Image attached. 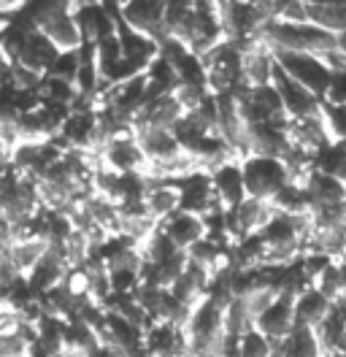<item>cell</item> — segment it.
<instances>
[{
	"mask_svg": "<svg viewBox=\"0 0 346 357\" xmlns=\"http://www.w3.org/2000/svg\"><path fill=\"white\" fill-rule=\"evenodd\" d=\"M68 271H70V263L65 260L63 252L49 246L46 255L36 263V268L27 273V284H30V290L36 292V298H41L49 290H54V287L63 284Z\"/></svg>",
	"mask_w": 346,
	"mask_h": 357,
	"instance_id": "12",
	"label": "cell"
},
{
	"mask_svg": "<svg viewBox=\"0 0 346 357\" xmlns=\"http://www.w3.org/2000/svg\"><path fill=\"white\" fill-rule=\"evenodd\" d=\"M57 54H60V49L52 44L41 30H36V33L27 36V41L22 46V54L17 63L24 68H30V70H36V73H41V76H46V70L57 60Z\"/></svg>",
	"mask_w": 346,
	"mask_h": 357,
	"instance_id": "18",
	"label": "cell"
},
{
	"mask_svg": "<svg viewBox=\"0 0 346 357\" xmlns=\"http://www.w3.org/2000/svg\"><path fill=\"white\" fill-rule=\"evenodd\" d=\"M308 22L333 33L336 38L346 36V0H311L306 3Z\"/></svg>",
	"mask_w": 346,
	"mask_h": 357,
	"instance_id": "17",
	"label": "cell"
},
{
	"mask_svg": "<svg viewBox=\"0 0 346 357\" xmlns=\"http://www.w3.org/2000/svg\"><path fill=\"white\" fill-rule=\"evenodd\" d=\"M338 52L346 57V36H338Z\"/></svg>",
	"mask_w": 346,
	"mask_h": 357,
	"instance_id": "31",
	"label": "cell"
},
{
	"mask_svg": "<svg viewBox=\"0 0 346 357\" xmlns=\"http://www.w3.org/2000/svg\"><path fill=\"white\" fill-rule=\"evenodd\" d=\"M46 249H49V244L43 238H17L8 246V255H11L14 266L20 268L22 276H27L36 268V263L46 255Z\"/></svg>",
	"mask_w": 346,
	"mask_h": 357,
	"instance_id": "21",
	"label": "cell"
},
{
	"mask_svg": "<svg viewBox=\"0 0 346 357\" xmlns=\"http://www.w3.org/2000/svg\"><path fill=\"white\" fill-rule=\"evenodd\" d=\"M146 211L154 222L160 225L168 220L171 214L179 211V187L176 178H149V190H146Z\"/></svg>",
	"mask_w": 346,
	"mask_h": 357,
	"instance_id": "15",
	"label": "cell"
},
{
	"mask_svg": "<svg viewBox=\"0 0 346 357\" xmlns=\"http://www.w3.org/2000/svg\"><path fill=\"white\" fill-rule=\"evenodd\" d=\"M176 187H179V211H187V214H195L203 220L209 211L222 208V203L216 201L214 195L211 174H206V171H193L187 176H179Z\"/></svg>",
	"mask_w": 346,
	"mask_h": 357,
	"instance_id": "6",
	"label": "cell"
},
{
	"mask_svg": "<svg viewBox=\"0 0 346 357\" xmlns=\"http://www.w3.org/2000/svg\"><path fill=\"white\" fill-rule=\"evenodd\" d=\"M255 328H257L260 333L265 335L271 344L287 341V338L292 335V331L298 328V322H295V298H289V295H276V301L255 319Z\"/></svg>",
	"mask_w": 346,
	"mask_h": 357,
	"instance_id": "11",
	"label": "cell"
},
{
	"mask_svg": "<svg viewBox=\"0 0 346 357\" xmlns=\"http://www.w3.org/2000/svg\"><path fill=\"white\" fill-rule=\"evenodd\" d=\"M119 20L128 24L130 30L149 36L157 44L165 38V3L163 0H130L119 3Z\"/></svg>",
	"mask_w": 346,
	"mask_h": 357,
	"instance_id": "8",
	"label": "cell"
},
{
	"mask_svg": "<svg viewBox=\"0 0 346 357\" xmlns=\"http://www.w3.org/2000/svg\"><path fill=\"white\" fill-rule=\"evenodd\" d=\"M146 357H193L187 331L171 322H151L144 333Z\"/></svg>",
	"mask_w": 346,
	"mask_h": 357,
	"instance_id": "10",
	"label": "cell"
},
{
	"mask_svg": "<svg viewBox=\"0 0 346 357\" xmlns=\"http://www.w3.org/2000/svg\"><path fill=\"white\" fill-rule=\"evenodd\" d=\"M43 100H52V103H60V106H73L76 98H79V89L70 82H63V79H54V76H43L41 89H38Z\"/></svg>",
	"mask_w": 346,
	"mask_h": 357,
	"instance_id": "23",
	"label": "cell"
},
{
	"mask_svg": "<svg viewBox=\"0 0 346 357\" xmlns=\"http://www.w3.org/2000/svg\"><path fill=\"white\" fill-rule=\"evenodd\" d=\"M73 20L84 44H98L116 33L119 3H73Z\"/></svg>",
	"mask_w": 346,
	"mask_h": 357,
	"instance_id": "4",
	"label": "cell"
},
{
	"mask_svg": "<svg viewBox=\"0 0 346 357\" xmlns=\"http://www.w3.org/2000/svg\"><path fill=\"white\" fill-rule=\"evenodd\" d=\"M238 352H241V357H271V341L252 325L246 333L241 335Z\"/></svg>",
	"mask_w": 346,
	"mask_h": 357,
	"instance_id": "26",
	"label": "cell"
},
{
	"mask_svg": "<svg viewBox=\"0 0 346 357\" xmlns=\"http://www.w3.org/2000/svg\"><path fill=\"white\" fill-rule=\"evenodd\" d=\"M344 352H346V338H344Z\"/></svg>",
	"mask_w": 346,
	"mask_h": 357,
	"instance_id": "33",
	"label": "cell"
},
{
	"mask_svg": "<svg viewBox=\"0 0 346 357\" xmlns=\"http://www.w3.org/2000/svg\"><path fill=\"white\" fill-rule=\"evenodd\" d=\"M322 119L327 135L333 141H344L346 138V106H333V103H322Z\"/></svg>",
	"mask_w": 346,
	"mask_h": 357,
	"instance_id": "27",
	"label": "cell"
},
{
	"mask_svg": "<svg viewBox=\"0 0 346 357\" xmlns=\"http://www.w3.org/2000/svg\"><path fill=\"white\" fill-rule=\"evenodd\" d=\"M336 263H338V268H341V276H344V284H346V252L336 260Z\"/></svg>",
	"mask_w": 346,
	"mask_h": 357,
	"instance_id": "30",
	"label": "cell"
},
{
	"mask_svg": "<svg viewBox=\"0 0 346 357\" xmlns=\"http://www.w3.org/2000/svg\"><path fill=\"white\" fill-rule=\"evenodd\" d=\"M330 303L333 301H327L322 292L311 287L308 292H303L301 298H295V322L301 328H308V331L319 328L327 312H330Z\"/></svg>",
	"mask_w": 346,
	"mask_h": 357,
	"instance_id": "20",
	"label": "cell"
},
{
	"mask_svg": "<svg viewBox=\"0 0 346 357\" xmlns=\"http://www.w3.org/2000/svg\"><path fill=\"white\" fill-rule=\"evenodd\" d=\"M324 103L346 106V70H336V73H333V82H330V89H327Z\"/></svg>",
	"mask_w": 346,
	"mask_h": 357,
	"instance_id": "29",
	"label": "cell"
},
{
	"mask_svg": "<svg viewBox=\"0 0 346 357\" xmlns=\"http://www.w3.org/2000/svg\"><path fill=\"white\" fill-rule=\"evenodd\" d=\"M157 227H160V230H163L179 249H184V252H187L195 241H200V238L206 236V225H203V220L195 217V214H187V211H176V214H171L168 220H163Z\"/></svg>",
	"mask_w": 346,
	"mask_h": 357,
	"instance_id": "16",
	"label": "cell"
},
{
	"mask_svg": "<svg viewBox=\"0 0 346 357\" xmlns=\"http://www.w3.org/2000/svg\"><path fill=\"white\" fill-rule=\"evenodd\" d=\"M260 38L271 46L273 52H298V54H314V57H327L330 52L338 49V38L333 33H327L322 27L311 22H281L271 20L265 22Z\"/></svg>",
	"mask_w": 346,
	"mask_h": 357,
	"instance_id": "1",
	"label": "cell"
},
{
	"mask_svg": "<svg viewBox=\"0 0 346 357\" xmlns=\"http://www.w3.org/2000/svg\"><path fill=\"white\" fill-rule=\"evenodd\" d=\"M211 184H214L216 201L222 203V208H233L246 201V184H243V174H241V160L236 162H225L211 171Z\"/></svg>",
	"mask_w": 346,
	"mask_h": 357,
	"instance_id": "14",
	"label": "cell"
},
{
	"mask_svg": "<svg viewBox=\"0 0 346 357\" xmlns=\"http://www.w3.org/2000/svg\"><path fill=\"white\" fill-rule=\"evenodd\" d=\"M273 57H276V66L292 82H298L301 87H306L314 98H319V100L327 98V89H330V82H333V70L327 68V63H324L322 57L298 54V52H273Z\"/></svg>",
	"mask_w": 346,
	"mask_h": 357,
	"instance_id": "3",
	"label": "cell"
},
{
	"mask_svg": "<svg viewBox=\"0 0 346 357\" xmlns=\"http://www.w3.org/2000/svg\"><path fill=\"white\" fill-rule=\"evenodd\" d=\"M116 36H119V44H122V57H125L138 73H146V68L151 66V60L160 54V44H157L154 38H149V36H141V33L130 30L122 20L116 22Z\"/></svg>",
	"mask_w": 346,
	"mask_h": 357,
	"instance_id": "13",
	"label": "cell"
},
{
	"mask_svg": "<svg viewBox=\"0 0 346 357\" xmlns=\"http://www.w3.org/2000/svg\"><path fill=\"white\" fill-rule=\"evenodd\" d=\"M314 290L322 292L327 301H336L338 295H344L346 284H344V276H341L338 263H330V266L324 268L322 273H319V279L314 282Z\"/></svg>",
	"mask_w": 346,
	"mask_h": 357,
	"instance_id": "25",
	"label": "cell"
},
{
	"mask_svg": "<svg viewBox=\"0 0 346 357\" xmlns=\"http://www.w3.org/2000/svg\"><path fill=\"white\" fill-rule=\"evenodd\" d=\"M241 301H243L246 312H249V317H252V322H255L260 314L265 312V309L276 301V292L273 290H255V292H249V295H243Z\"/></svg>",
	"mask_w": 346,
	"mask_h": 357,
	"instance_id": "28",
	"label": "cell"
},
{
	"mask_svg": "<svg viewBox=\"0 0 346 357\" xmlns=\"http://www.w3.org/2000/svg\"><path fill=\"white\" fill-rule=\"evenodd\" d=\"M314 171H319V174H327V176H336L341 178L346 184V155L344 149L333 141V144H327L322 146L317 155H314Z\"/></svg>",
	"mask_w": 346,
	"mask_h": 357,
	"instance_id": "22",
	"label": "cell"
},
{
	"mask_svg": "<svg viewBox=\"0 0 346 357\" xmlns=\"http://www.w3.org/2000/svg\"><path fill=\"white\" fill-rule=\"evenodd\" d=\"M336 144H338V146L344 149V155H346V138H344V141H336Z\"/></svg>",
	"mask_w": 346,
	"mask_h": 357,
	"instance_id": "32",
	"label": "cell"
},
{
	"mask_svg": "<svg viewBox=\"0 0 346 357\" xmlns=\"http://www.w3.org/2000/svg\"><path fill=\"white\" fill-rule=\"evenodd\" d=\"M79 66H82L79 49H73V52H60V54H57V60L52 63V68L46 70V76H54V79H63V82H70V84H76Z\"/></svg>",
	"mask_w": 346,
	"mask_h": 357,
	"instance_id": "24",
	"label": "cell"
},
{
	"mask_svg": "<svg viewBox=\"0 0 346 357\" xmlns=\"http://www.w3.org/2000/svg\"><path fill=\"white\" fill-rule=\"evenodd\" d=\"M303 190L311 201V208L314 206H330V203H344L346 201V184L341 178L327 176V174H319V171H311L306 181H303Z\"/></svg>",
	"mask_w": 346,
	"mask_h": 357,
	"instance_id": "19",
	"label": "cell"
},
{
	"mask_svg": "<svg viewBox=\"0 0 346 357\" xmlns=\"http://www.w3.org/2000/svg\"><path fill=\"white\" fill-rule=\"evenodd\" d=\"M273 217V208L268 206L265 201H255V198H246L241 206H233L225 211V225H227V236L230 241L238 244L249 236L260 233L268 220Z\"/></svg>",
	"mask_w": 346,
	"mask_h": 357,
	"instance_id": "9",
	"label": "cell"
},
{
	"mask_svg": "<svg viewBox=\"0 0 346 357\" xmlns=\"http://www.w3.org/2000/svg\"><path fill=\"white\" fill-rule=\"evenodd\" d=\"M271 84H273V89L279 92L287 119H311V116H322L324 100L314 98L306 87H301L298 82H292L279 66L273 68V79H271Z\"/></svg>",
	"mask_w": 346,
	"mask_h": 357,
	"instance_id": "7",
	"label": "cell"
},
{
	"mask_svg": "<svg viewBox=\"0 0 346 357\" xmlns=\"http://www.w3.org/2000/svg\"><path fill=\"white\" fill-rule=\"evenodd\" d=\"M222 41H225V30H222V22H219V3L195 0V20L187 38H184V46L193 54L203 57L209 49H214Z\"/></svg>",
	"mask_w": 346,
	"mask_h": 357,
	"instance_id": "5",
	"label": "cell"
},
{
	"mask_svg": "<svg viewBox=\"0 0 346 357\" xmlns=\"http://www.w3.org/2000/svg\"><path fill=\"white\" fill-rule=\"evenodd\" d=\"M241 174H243V184H246V195L265 203L292 181L284 162L276 157L246 155L241 160Z\"/></svg>",
	"mask_w": 346,
	"mask_h": 357,
	"instance_id": "2",
	"label": "cell"
}]
</instances>
